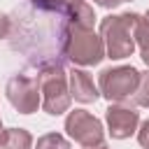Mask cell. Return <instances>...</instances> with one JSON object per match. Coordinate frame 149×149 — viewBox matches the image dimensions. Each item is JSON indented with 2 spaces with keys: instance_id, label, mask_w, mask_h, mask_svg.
I'll return each mask as SVG.
<instances>
[{
  "instance_id": "22",
  "label": "cell",
  "mask_w": 149,
  "mask_h": 149,
  "mask_svg": "<svg viewBox=\"0 0 149 149\" xmlns=\"http://www.w3.org/2000/svg\"><path fill=\"white\" fill-rule=\"evenodd\" d=\"M123 2H130V0H123Z\"/></svg>"
},
{
  "instance_id": "3",
  "label": "cell",
  "mask_w": 149,
  "mask_h": 149,
  "mask_svg": "<svg viewBox=\"0 0 149 149\" xmlns=\"http://www.w3.org/2000/svg\"><path fill=\"white\" fill-rule=\"evenodd\" d=\"M137 21H140V14H135V12L107 14L105 19H100V37L105 44V56H109L112 61L133 56V51H135L133 30H135Z\"/></svg>"
},
{
  "instance_id": "2",
  "label": "cell",
  "mask_w": 149,
  "mask_h": 149,
  "mask_svg": "<svg viewBox=\"0 0 149 149\" xmlns=\"http://www.w3.org/2000/svg\"><path fill=\"white\" fill-rule=\"evenodd\" d=\"M37 79H40V107L49 116H61L70 109L72 95L68 86V70L61 58H44L37 63Z\"/></svg>"
},
{
  "instance_id": "7",
  "label": "cell",
  "mask_w": 149,
  "mask_h": 149,
  "mask_svg": "<svg viewBox=\"0 0 149 149\" xmlns=\"http://www.w3.org/2000/svg\"><path fill=\"white\" fill-rule=\"evenodd\" d=\"M105 121H107V133L114 140H126L133 133H137L140 112L128 102H109L105 112Z\"/></svg>"
},
{
  "instance_id": "14",
  "label": "cell",
  "mask_w": 149,
  "mask_h": 149,
  "mask_svg": "<svg viewBox=\"0 0 149 149\" xmlns=\"http://www.w3.org/2000/svg\"><path fill=\"white\" fill-rule=\"evenodd\" d=\"M133 40H135V47H140V51L149 49V19L147 16H140V21L135 23Z\"/></svg>"
},
{
  "instance_id": "21",
  "label": "cell",
  "mask_w": 149,
  "mask_h": 149,
  "mask_svg": "<svg viewBox=\"0 0 149 149\" xmlns=\"http://www.w3.org/2000/svg\"><path fill=\"white\" fill-rule=\"evenodd\" d=\"M144 16H147V19H149V9H147V14H144Z\"/></svg>"
},
{
  "instance_id": "9",
  "label": "cell",
  "mask_w": 149,
  "mask_h": 149,
  "mask_svg": "<svg viewBox=\"0 0 149 149\" xmlns=\"http://www.w3.org/2000/svg\"><path fill=\"white\" fill-rule=\"evenodd\" d=\"M95 19H98V16H95L93 7H91L86 0H77V2H72V5L68 7V12L63 14V21L74 23V26H81V28H93Z\"/></svg>"
},
{
  "instance_id": "6",
  "label": "cell",
  "mask_w": 149,
  "mask_h": 149,
  "mask_svg": "<svg viewBox=\"0 0 149 149\" xmlns=\"http://www.w3.org/2000/svg\"><path fill=\"white\" fill-rule=\"evenodd\" d=\"M65 133L79 142L81 147H93L105 142V128L98 116H93L86 109H72L65 116Z\"/></svg>"
},
{
  "instance_id": "19",
  "label": "cell",
  "mask_w": 149,
  "mask_h": 149,
  "mask_svg": "<svg viewBox=\"0 0 149 149\" xmlns=\"http://www.w3.org/2000/svg\"><path fill=\"white\" fill-rule=\"evenodd\" d=\"M84 149H109L105 142H100V144H93V147H84Z\"/></svg>"
},
{
  "instance_id": "4",
  "label": "cell",
  "mask_w": 149,
  "mask_h": 149,
  "mask_svg": "<svg viewBox=\"0 0 149 149\" xmlns=\"http://www.w3.org/2000/svg\"><path fill=\"white\" fill-rule=\"evenodd\" d=\"M140 70L133 65H114L105 68L98 77V91L109 102H128L137 88Z\"/></svg>"
},
{
  "instance_id": "1",
  "label": "cell",
  "mask_w": 149,
  "mask_h": 149,
  "mask_svg": "<svg viewBox=\"0 0 149 149\" xmlns=\"http://www.w3.org/2000/svg\"><path fill=\"white\" fill-rule=\"evenodd\" d=\"M58 47H61V54L70 63L81 65V68L98 65L105 58L102 37L98 33H93V28H81V26L68 23L63 19L58 26Z\"/></svg>"
},
{
  "instance_id": "15",
  "label": "cell",
  "mask_w": 149,
  "mask_h": 149,
  "mask_svg": "<svg viewBox=\"0 0 149 149\" xmlns=\"http://www.w3.org/2000/svg\"><path fill=\"white\" fill-rule=\"evenodd\" d=\"M137 142H140L144 149H149V119L137 126Z\"/></svg>"
},
{
  "instance_id": "16",
  "label": "cell",
  "mask_w": 149,
  "mask_h": 149,
  "mask_svg": "<svg viewBox=\"0 0 149 149\" xmlns=\"http://www.w3.org/2000/svg\"><path fill=\"white\" fill-rule=\"evenodd\" d=\"M9 30H12V21H9V16L5 12H0V40H7Z\"/></svg>"
},
{
  "instance_id": "20",
  "label": "cell",
  "mask_w": 149,
  "mask_h": 149,
  "mask_svg": "<svg viewBox=\"0 0 149 149\" xmlns=\"http://www.w3.org/2000/svg\"><path fill=\"white\" fill-rule=\"evenodd\" d=\"M2 130H5V128H2V119H0V137H2Z\"/></svg>"
},
{
  "instance_id": "5",
  "label": "cell",
  "mask_w": 149,
  "mask_h": 149,
  "mask_svg": "<svg viewBox=\"0 0 149 149\" xmlns=\"http://www.w3.org/2000/svg\"><path fill=\"white\" fill-rule=\"evenodd\" d=\"M5 95H7L9 105H12L19 114H33V112H37V107H40V102H42L37 72H35V74H26V72L12 74V77L7 79Z\"/></svg>"
},
{
  "instance_id": "13",
  "label": "cell",
  "mask_w": 149,
  "mask_h": 149,
  "mask_svg": "<svg viewBox=\"0 0 149 149\" xmlns=\"http://www.w3.org/2000/svg\"><path fill=\"white\" fill-rule=\"evenodd\" d=\"M35 149H72V147L61 133H44L37 137Z\"/></svg>"
},
{
  "instance_id": "8",
  "label": "cell",
  "mask_w": 149,
  "mask_h": 149,
  "mask_svg": "<svg viewBox=\"0 0 149 149\" xmlns=\"http://www.w3.org/2000/svg\"><path fill=\"white\" fill-rule=\"evenodd\" d=\"M68 86H70V95L72 100L81 102V105H91L100 98V91L93 81V77L86 72V70H79L74 68L72 72H68Z\"/></svg>"
},
{
  "instance_id": "23",
  "label": "cell",
  "mask_w": 149,
  "mask_h": 149,
  "mask_svg": "<svg viewBox=\"0 0 149 149\" xmlns=\"http://www.w3.org/2000/svg\"><path fill=\"white\" fill-rule=\"evenodd\" d=\"M147 107H149V105H147Z\"/></svg>"
},
{
  "instance_id": "10",
  "label": "cell",
  "mask_w": 149,
  "mask_h": 149,
  "mask_svg": "<svg viewBox=\"0 0 149 149\" xmlns=\"http://www.w3.org/2000/svg\"><path fill=\"white\" fill-rule=\"evenodd\" d=\"M33 135L26 128H5L0 137V149H30Z\"/></svg>"
},
{
  "instance_id": "18",
  "label": "cell",
  "mask_w": 149,
  "mask_h": 149,
  "mask_svg": "<svg viewBox=\"0 0 149 149\" xmlns=\"http://www.w3.org/2000/svg\"><path fill=\"white\" fill-rule=\"evenodd\" d=\"M140 56H142V61L147 63V68H149V49H142L140 51Z\"/></svg>"
},
{
  "instance_id": "12",
  "label": "cell",
  "mask_w": 149,
  "mask_h": 149,
  "mask_svg": "<svg viewBox=\"0 0 149 149\" xmlns=\"http://www.w3.org/2000/svg\"><path fill=\"white\" fill-rule=\"evenodd\" d=\"M72 2H77V0H30V5L35 9L47 12V14H61V16L68 12V7Z\"/></svg>"
},
{
  "instance_id": "11",
  "label": "cell",
  "mask_w": 149,
  "mask_h": 149,
  "mask_svg": "<svg viewBox=\"0 0 149 149\" xmlns=\"http://www.w3.org/2000/svg\"><path fill=\"white\" fill-rule=\"evenodd\" d=\"M128 105H133V107H147L149 105V70L140 72L137 88H135L133 98L128 100Z\"/></svg>"
},
{
  "instance_id": "17",
  "label": "cell",
  "mask_w": 149,
  "mask_h": 149,
  "mask_svg": "<svg viewBox=\"0 0 149 149\" xmlns=\"http://www.w3.org/2000/svg\"><path fill=\"white\" fill-rule=\"evenodd\" d=\"M95 5H100V7H105V9H114V7H119L123 0H93Z\"/></svg>"
}]
</instances>
